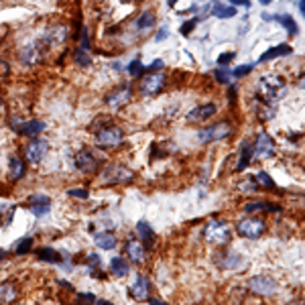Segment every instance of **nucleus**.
<instances>
[{
  "instance_id": "47",
  "label": "nucleus",
  "mask_w": 305,
  "mask_h": 305,
  "mask_svg": "<svg viewBox=\"0 0 305 305\" xmlns=\"http://www.w3.org/2000/svg\"><path fill=\"white\" fill-rule=\"evenodd\" d=\"M80 299H84V301H98L94 295H90V293H84V295H80Z\"/></svg>"
},
{
  "instance_id": "4",
  "label": "nucleus",
  "mask_w": 305,
  "mask_h": 305,
  "mask_svg": "<svg viewBox=\"0 0 305 305\" xmlns=\"http://www.w3.org/2000/svg\"><path fill=\"white\" fill-rule=\"evenodd\" d=\"M203 238L209 242V244H224L230 240V228L224 224V222H218V220H212L205 224L203 228Z\"/></svg>"
},
{
  "instance_id": "23",
  "label": "nucleus",
  "mask_w": 305,
  "mask_h": 305,
  "mask_svg": "<svg viewBox=\"0 0 305 305\" xmlns=\"http://www.w3.org/2000/svg\"><path fill=\"white\" fill-rule=\"evenodd\" d=\"M37 256L41 258V260H45V262H51V264H59L63 258H61V254L57 253V251H53V249H47V246H43V249H37Z\"/></svg>"
},
{
  "instance_id": "1",
  "label": "nucleus",
  "mask_w": 305,
  "mask_h": 305,
  "mask_svg": "<svg viewBox=\"0 0 305 305\" xmlns=\"http://www.w3.org/2000/svg\"><path fill=\"white\" fill-rule=\"evenodd\" d=\"M285 92H287L285 80L279 75H264L258 82V96L269 104H275L277 100H281L285 96Z\"/></svg>"
},
{
  "instance_id": "40",
  "label": "nucleus",
  "mask_w": 305,
  "mask_h": 305,
  "mask_svg": "<svg viewBox=\"0 0 305 305\" xmlns=\"http://www.w3.org/2000/svg\"><path fill=\"white\" fill-rule=\"evenodd\" d=\"M214 75H216V80H218L220 84H228V82H230V78H228V75H230V71H224V69H218V71H216Z\"/></svg>"
},
{
  "instance_id": "39",
  "label": "nucleus",
  "mask_w": 305,
  "mask_h": 305,
  "mask_svg": "<svg viewBox=\"0 0 305 305\" xmlns=\"http://www.w3.org/2000/svg\"><path fill=\"white\" fill-rule=\"evenodd\" d=\"M71 198H82V200H86L90 194H88V189H84V187H75V189H69L67 192Z\"/></svg>"
},
{
  "instance_id": "37",
  "label": "nucleus",
  "mask_w": 305,
  "mask_h": 305,
  "mask_svg": "<svg viewBox=\"0 0 305 305\" xmlns=\"http://www.w3.org/2000/svg\"><path fill=\"white\" fill-rule=\"evenodd\" d=\"M254 67V63H251V65H240V67H236L234 71H232V75L234 78H242V75H246V73H251Z\"/></svg>"
},
{
  "instance_id": "46",
  "label": "nucleus",
  "mask_w": 305,
  "mask_h": 305,
  "mask_svg": "<svg viewBox=\"0 0 305 305\" xmlns=\"http://www.w3.org/2000/svg\"><path fill=\"white\" fill-rule=\"evenodd\" d=\"M167 35H169V33L163 29V31H159V33H157V37H155V39H157V41H163V39H167Z\"/></svg>"
},
{
  "instance_id": "6",
  "label": "nucleus",
  "mask_w": 305,
  "mask_h": 305,
  "mask_svg": "<svg viewBox=\"0 0 305 305\" xmlns=\"http://www.w3.org/2000/svg\"><path fill=\"white\" fill-rule=\"evenodd\" d=\"M249 289L253 291L254 295H260V297H269L277 291V281L266 277V275H258V277H253L249 281Z\"/></svg>"
},
{
  "instance_id": "17",
  "label": "nucleus",
  "mask_w": 305,
  "mask_h": 305,
  "mask_svg": "<svg viewBox=\"0 0 305 305\" xmlns=\"http://www.w3.org/2000/svg\"><path fill=\"white\" fill-rule=\"evenodd\" d=\"M94 242H96V246L102 249V251H112L118 240H116V236L112 232H98L94 236Z\"/></svg>"
},
{
  "instance_id": "3",
  "label": "nucleus",
  "mask_w": 305,
  "mask_h": 305,
  "mask_svg": "<svg viewBox=\"0 0 305 305\" xmlns=\"http://www.w3.org/2000/svg\"><path fill=\"white\" fill-rule=\"evenodd\" d=\"M124 141V132L120 126H114V124H108L98 130L96 135V145L102 149H112V147H120Z\"/></svg>"
},
{
  "instance_id": "34",
  "label": "nucleus",
  "mask_w": 305,
  "mask_h": 305,
  "mask_svg": "<svg viewBox=\"0 0 305 305\" xmlns=\"http://www.w3.org/2000/svg\"><path fill=\"white\" fill-rule=\"evenodd\" d=\"M49 205L51 203H31V212L35 216H45V214H49Z\"/></svg>"
},
{
  "instance_id": "49",
  "label": "nucleus",
  "mask_w": 305,
  "mask_h": 305,
  "mask_svg": "<svg viewBox=\"0 0 305 305\" xmlns=\"http://www.w3.org/2000/svg\"><path fill=\"white\" fill-rule=\"evenodd\" d=\"M4 256H6V253H4V251H2V249H0V262H2V260H4Z\"/></svg>"
},
{
  "instance_id": "44",
  "label": "nucleus",
  "mask_w": 305,
  "mask_h": 305,
  "mask_svg": "<svg viewBox=\"0 0 305 305\" xmlns=\"http://www.w3.org/2000/svg\"><path fill=\"white\" fill-rule=\"evenodd\" d=\"M29 202H31V203H51L47 196H33Z\"/></svg>"
},
{
  "instance_id": "25",
  "label": "nucleus",
  "mask_w": 305,
  "mask_h": 305,
  "mask_svg": "<svg viewBox=\"0 0 305 305\" xmlns=\"http://www.w3.org/2000/svg\"><path fill=\"white\" fill-rule=\"evenodd\" d=\"M212 14L216 16V18H232V16H236V6H226V4H216L214 8H212Z\"/></svg>"
},
{
  "instance_id": "18",
  "label": "nucleus",
  "mask_w": 305,
  "mask_h": 305,
  "mask_svg": "<svg viewBox=\"0 0 305 305\" xmlns=\"http://www.w3.org/2000/svg\"><path fill=\"white\" fill-rule=\"evenodd\" d=\"M285 55H291V47L289 45H277V47H271L269 51H264L258 61L264 63V61H271V59H277V57H285Z\"/></svg>"
},
{
  "instance_id": "30",
  "label": "nucleus",
  "mask_w": 305,
  "mask_h": 305,
  "mask_svg": "<svg viewBox=\"0 0 305 305\" xmlns=\"http://www.w3.org/2000/svg\"><path fill=\"white\" fill-rule=\"evenodd\" d=\"M21 55H23V61H25V63H37L39 57H41L37 45H27L25 49L21 51Z\"/></svg>"
},
{
  "instance_id": "26",
  "label": "nucleus",
  "mask_w": 305,
  "mask_h": 305,
  "mask_svg": "<svg viewBox=\"0 0 305 305\" xmlns=\"http://www.w3.org/2000/svg\"><path fill=\"white\" fill-rule=\"evenodd\" d=\"M16 299V287L12 283H2L0 285V303H10Z\"/></svg>"
},
{
  "instance_id": "20",
  "label": "nucleus",
  "mask_w": 305,
  "mask_h": 305,
  "mask_svg": "<svg viewBox=\"0 0 305 305\" xmlns=\"http://www.w3.org/2000/svg\"><path fill=\"white\" fill-rule=\"evenodd\" d=\"M216 262L222 266V269H234L240 264V256L234 253H220L216 254Z\"/></svg>"
},
{
  "instance_id": "31",
  "label": "nucleus",
  "mask_w": 305,
  "mask_h": 305,
  "mask_svg": "<svg viewBox=\"0 0 305 305\" xmlns=\"http://www.w3.org/2000/svg\"><path fill=\"white\" fill-rule=\"evenodd\" d=\"M254 179L260 183V185H264V187H269V189H277V183L269 177V173H264V171H258L256 175H254Z\"/></svg>"
},
{
  "instance_id": "10",
  "label": "nucleus",
  "mask_w": 305,
  "mask_h": 305,
  "mask_svg": "<svg viewBox=\"0 0 305 305\" xmlns=\"http://www.w3.org/2000/svg\"><path fill=\"white\" fill-rule=\"evenodd\" d=\"M130 96H132L130 86H120V88H116L112 94H108L106 104H108L112 110H118V108H122V106H126V104L130 102Z\"/></svg>"
},
{
  "instance_id": "27",
  "label": "nucleus",
  "mask_w": 305,
  "mask_h": 305,
  "mask_svg": "<svg viewBox=\"0 0 305 305\" xmlns=\"http://www.w3.org/2000/svg\"><path fill=\"white\" fill-rule=\"evenodd\" d=\"M137 232H139V236L149 244V249H151L153 244H155V232L151 230V226L147 224V222H139L137 224Z\"/></svg>"
},
{
  "instance_id": "33",
  "label": "nucleus",
  "mask_w": 305,
  "mask_h": 305,
  "mask_svg": "<svg viewBox=\"0 0 305 305\" xmlns=\"http://www.w3.org/2000/svg\"><path fill=\"white\" fill-rule=\"evenodd\" d=\"M147 69H145V65L139 61V59H135L130 65H128V73L132 75V78H139V75H143Z\"/></svg>"
},
{
  "instance_id": "11",
  "label": "nucleus",
  "mask_w": 305,
  "mask_h": 305,
  "mask_svg": "<svg viewBox=\"0 0 305 305\" xmlns=\"http://www.w3.org/2000/svg\"><path fill=\"white\" fill-rule=\"evenodd\" d=\"M165 86V75L163 73H153L147 75L141 84V94L143 96H157Z\"/></svg>"
},
{
  "instance_id": "13",
  "label": "nucleus",
  "mask_w": 305,
  "mask_h": 305,
  "mask_svg": "<svg viewBox=\"0 0 305 305\" xmlns=\"http://www.w3.org/2000/svg\"><path fill=\"white\" fill-rule=\"evenodd\" d=\"M130 295L137 301H147L149 295H151V283H149V279L147 277H137V281L130 287Z\"/></svg>"
},
{
  "instance_id": "53",
  "label": "nucleus",
  "mask_w": 305,
  "mask_h": 305,
  "mask_svg": "<svg viewBox=\"0 0 305 305\" xmlns=\"http://www.w3.org/2000/svg\"><path fill=\"white\" fill-rule=\"evenodd\" d=\"M0 108H2V100H0Z\"/></svg>"
},
{
  "instance_id": "28",
  "label": "nucleus",
  "mask_w": 305,
  "mask_h": 305,
  "mask_svg": "<svg viewBox=\"0 0 305 305\" xmlns=\"http://www.w3.org/2000/svg\"><path fill=\"white\" fill-rule=\"evenodd\" d=\"M155 23H157V16L147 10V12H143V14L137 18V29H139V31H147V29H153V27H155Z\"/></svg>"
},
{
  "instance_id": "50",
  "label": "nucleus",
  "mask_w": 305,
  "mask_h": 305,
  "mask_svg": "<svg viewBox=\"0 0 305 305\" xmlns=\"http://www.w3.org/2000/svg\"><path fill=\"white\" fill-rule=\"evenodd\" d=\"M271 2H273V0H260V4H264V6H266V4H271Z\"/></svg>"
},
{
  "instance_id": "2",
  "label": "nucleus",
  "mask_w": 305,
  "mask_h": 305,
  "mask_svg": "<svg viewBox=\"0 0 305 305\" xmlns=\"http://www.w3.org/2000/svg\"><path fill=\"white\" fill-rule=\"evenodd\" d=\"M132 171L124 165H108L102 171L100 179L104 185H120V183H128L132 179Z\"/></svg>"
},
{
  "instance_id": "48",
  "label": "nucleus",
  "mask_w": 305,
  "mask_h": 305,
  "mask_svg": "<svg viewBox=\"0 0 305 305\" xmlns=\"http://www.w3.org/2000/svg\"><path fill=\"white\" fill-rule=\"evenodd\" d=\"M299 12L305 16V0H299Z\"/></svg>"
},
{
  "instance_id": "7",
  "label": "nucleus",
  "mask_w": 305,
  "mask_h": 305,
  "mask_svg": "<svg viewBox=\"0 0 305 305\" xmlns=\"http://www.w3.org/2000/svg\"><path fill=\"white\" fill-rule=\"evenodd\" d=\"M236 230L240 236L244 238H258L262 232H264V222L260 218H242L238 224H236Z\"/></svg>"
},
{
  "instance_id": "35",
  "label": "nucleus",
  "mask_w": 305,
  "mask_h": 305,
  "mask_svg": "<svg viewBox=\"0 0 305 305\" xmlns=\"http://www.w3.org/2000/svg\"><path fill=\"white\" fill-rule=\"evenodd\" d=\"M73 59H75L80 65H84V67H88V65H90V57H88V53H86V51L78 49L75 51V55H73Z\"/></svg>"
},
{
  "instance_id": "8",
  "label": "nucleus",
  "mask_w": 305,
  "mask_h": 305,
  "mask_svg": "<svg viewBox=\"0 0 305 305\" xmlns=\"http://www.w3.org/2000/svg\"><path fill=\"white\" fill-rule=\"evenodd\" d=\"M275 155V143L269 137V132H260L253 145V159H269Z\"/></svg>"
},
{
  "instance_id": "51",
  "label": "nucleus",
  "mask_w": 305,
  "mask_h": 305,
  "mask_svg": "<svg viewBox=\"0 0 305 305\" xmlns=\"http://www.w3.org/2000/svg\"><path fill=\"white\" fill-rule=\"evenodd\" d=\"M167 2H169V6H175V2H177V0H167Z\"/></svg>"
},
{
  "instance_id": "15",
  "label": "nucleus",
  "mask_w": 305,
  "mask_h": 305,
  "mask_svg": "<svg viewBox=\"0 0 305 305\" xmlns=\"http://www.w3.org/2000/svg\"><path fill=\"white\" fill-rule=\"evenodd\" d=\"M124 253H126V256H128L132 262H137V264H143L145 258H147V253H145L143 244L137 242V240H128L126 246H124Z\"/></svg>"
},
{
  "instance_id": "38",
  "label": "nucleus",
  "mask_w": 305,
  "mask_h": 305,
  "mask_svg": "<svg viewBox=\"0 0 305 305\" xmlns=\"http://www.w3.org/2000/svg\"><path fill=\"white\" fill-rule=\"evenodd\" d=\"M260 209H266V203L253 202V203H246V205H244V212H249V214H253V212H260Z\"/></svg>"
},
{
  "instance_id": "45",
  "label": "nucleus",
  "mask_w": 305,
  "mask_h": 305,
  "mask_svg": "<svg viewBox=\"0 0 305 305\" xmlns=\"http://www.w3.org/2000/svg\"><path fill=\"white\" fill-rule=\"evenodd\" d=\"M232 6H244V8H251V0H230Z\"/></svg>"
},
{
  "instance_id": "19",
  "label": "nucleus",
  "mask_w": 305,
  "mask_h": 305,
  "mask_svg": "<svg viewBox=\"0 0 305 305\" xmlns=\"http://www.w3.org/2000/svg\"><path fill=\"white\" fill-rule=\"evenodd\" d=\"M65 39H67V27L57 25V27L49 29V33H47V41H49V45H53V47H59Z\"/></svg>"
},
{
  "instance_id": "36",
  "label": "nucleus",
  "mask_w": 305,
  "mask_h": 305,
  "mask_svg": "<svg viewBox=\"0 0 305 305\" xmlns=\"http://www.w3.org/2000/svg\"><path fill=\"white\" fill-rule=\"evenodd\" d=\"M238 187H240L242 192H246V194H254V192H258V187H256V183H254L253 179H244Z\"/></svg>"
},
{
  "instance_id": "32",
  "label": "nucleus",
  "mask_w": 305,
  "mask_h": 305,
  "mask_svg": "<svg viewBox=\"0 0 305 305\" xmlns=\"http://www.w3.org/2000/svg\"><path fill=\"white\" fill-rule=\"evenodd\" d=\"M33 246V240L31 238H21L16 244H14V253L16 254H27Z\"/></svg>"
},
{
  "instance_id": "12",
  "label": "nucleus",
  "mask_w": 305,
  "mask_h": 305,
  "mask_svg": "<svg viewBox=\"0 0 305 305\" xmlns=\"http://www.w3.org/2000/svg\"><path fill=\"white\" fill-rule=\"evenodd\" d=\"M47 153H49V143H45V141H33V143L27 145L25 157H27L31 163H39L41 159H45Z\"/></svg>"
},
{
  "instance_id": "42",
  "label": "nucleus",
  "mask_w": 305,
  "mask_h": 305,
  "mask_svg": "<svg viewBox=\"0 0 305 305\" xmlns=\"http://www.w3.org/2000/svg\"><path fill=\"white\" fill-rule=\"evenodd\" d=\"M88 264H90L92 271L100 269V256H96V254H88Z\"/></svg>"
},
{
  "instance_id": "22",
  "label": "nucleus",
  "mask_w": 305,
  "mask_h": 305,
  "mask_svg": "<svg viewBox=\"0 0 305 305\" xmlns=\"http://www.w3.org/2000/svg\"><path fill=\"white\" fill-rule=\"evenodd\" d=\"M251 161H253V145L244 143L242 149H240V161H238V165H236V171H244V169L251 165Z\"/></svg>"
},
{
  "instance_id": "16",
  "label": "nucleus",
  "mask_w": 305,
  "mask_h": 305,
  "mask_svg": "<svg viewBox=\"0 0 305 305\" xmlns=\"http://www.w3.org/2000/svg\"><path fill=\"white\" fill-rule=\"evenodd\" d=\"M14 130H18L21 135H27V137H37L39 132L45 130V124L41 120H29V122H23V124L14 126Z\"/></svg>"
},
{
  "instance_id": "5",
  "label": "nucleus",
  "mask_w": 305,
  "mask_h": 305,
  "mask_svg": "<svg viewBox=\"0 0 305 305\" xmlns=\"http://www.w3.org/2000/svg\"><path fill=\"white\" fill-rule=\"evenodd\" d=\"M232 135V128L228 122H218V124H212V126H205L198 132V139L202 143H218V141H224Z\"/></svg>"
},
{
  "instance_id": "21",
  "label": "nucleus",
  "mask_w": 305,
  "mask_h": 305,
  "mask_svg": "<svg viewBox=\"0 0 305 305\" xmlns=\"http://www.w3.org/2000/svg\"><path fill=\"white\" fill-rule=\"evenodd\" d=\"M110 269H112V273H114L116 277H124V275H128V271H130L126 258H122V256H114V258L110 260Z\"/></svg>"
},
{
  "instance_id": "52",
  "label": "nucleus",
  "mask_w": 305,
  "mask_h": 305,
  "mask_svg": "<svg viewBox=\"0 0 305 305\" xmlns=\"http://www.w3.org/2000/svg\"><path fill=\"white\" fill-rule=\"evenodd\" d=\"M120 2H135V0H120Z\"/></svg>"
},
{
  "instance_id": "41",
  "label": "nucleus",
  "mask_w": 305,
  "mask_h": 305,
  "mask_svg": "<svg viewBox=\"0 0 305 305\" xmlns=\"http://www.w3.org/2000/svg\"><path fill=\"white\" fill-rule=\"evenodd\" d=\"M196 23H198V18H192V21L183 23V25H181V33H183V35H189V33H192V29L196 27Z\"/></svg>"
},
{
  "instance_id": "9",
  "label": "nucleus",
  "mask_w": 305,
  "mask_h": 305,
  "mask_svg": "<svg viewBox=\"0 0 305 305\" xmlns=\"http://www.w3.org/2000/svg\"><path fill=\"white\" fill-rule=\"evenodd\" d=\"M75 167L82 173H96L98 171V159L90 149H84L75 155Z\"/></svg>"
},
{
  "instance_id": "43",
  "label": "nucleus",
  "mask_w": 305,
  "mask_h": 305,
  "mask_svg": "<svg viewBox=\"0 0 305 305\" xmlns=\"http://www.w3.org/2000/svg\"><path fill=\"white\" fill-rule=\"evenodd\" d=\"M232 59H234V53H224V55L218 57V63H220V65H228Z\"/></svg>"
},
{
  "instance_id": "14",
  "label": "nucleus",
  "mask_w": 305,
  "mask_h": 305,
  "mask_svg": "<svg viewBox=\"0 0 305 305\" xmlns=\"http://www.w3.org/2000/svg\"><path fill=\"white\" fill-rule=\"evenodd\" d=\"M216 114V106L214 104H202L198 108H194L189 114H187V120L189 122H203L207 118H212Z\"/></svg>"
},
{
  "instance_id": "29",
  "label": "nucleus",
  "mask_w": 305,
  "mask_h": 305,
  "mask_svg": "<svg viewBox=\"0 0 305 305\" xmlns=\"http://www.w3.org/2000/svg\"><path fill=\"white\" fill-rule=\"evenodd\" d=\"M25 175V161L18 157H10V177L21 179Z\"/></svg>"
},
{
  "instance_id": "24",
  "label": "nucleus",
  "mask_w": 305,
  "mask_h": 305,
  "mask_svg": "<svg viewBox=\"0 0 305 305\" xmlns=\"http://www.w3.org/2000/svg\"><path fill=\"white\" fill-rule=\"evenodd\" d=\"M273 21H277L279 25H283L289 35H297V29H299V27H297V23L293 21L291 14H279V16H273Z\"/></svg>"
}]
</instances>
